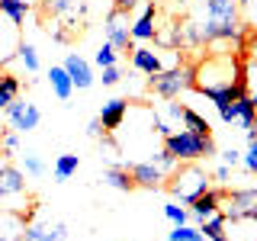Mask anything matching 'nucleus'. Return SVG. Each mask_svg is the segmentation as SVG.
Instances as JSON below:
<instances>
[{"instance_id": "nucleus-34", "label": "nucleus", "mask_w": 257, "mask_h": 241, "mask_svg": "<svg viewBox=\"0 0 257 241\" xmlns=\"http://www.w3.org/2000/svg\"><path fill=\"white\" fill-rule=\"evenodd\" d=\"M222 161H225V167H235L238 164V161H241V155H238V151H222Z\"/></svg>"}, {"instance_id": "nucleus-1", "label": "nucleus", "mask_w": 257, "mask_h": 241, "mask_svg": "<svg viewBox=\"0 0 257 241\" xmlns=\"http://www.w3.org/2000/svg\"><path fill=\"white\" fill-rule=\"evenodd\" d=\"M209 180H212V177H209V171L199 161H180V164L164 177V190L171 193V196H177L180 203H193L199 193H206L212 187Z\"/></svg>"}, {"instance_id": "nucleus-3", "label": "nucleus", "mask_w": 257, "mask_h": 241, "mask_svg": "<svg viewBox=\"0 0 257 241\" xmlns=\"http://www.w3.org/2000/svg\"><path fill=\"white\" fill-rule=\"evenodd\" d=\"M148 90L164 96V100H177L183 90H193V64H174V68H167V71L151 74Z\"/></svg>"}, {"instance_id": "nucleus-14", "label": "nucleus", "mask_w": 257, "mask_h": 241, "mask_svg": "<svg viewBox=\"0 0 257 241\" xmlns=\"http://www.w3.org/2000/svg\"><path fill=\"white\" fill-rule=\"evenodd\" d=\"M222 199H225V190H215V187H209L206 193H199L196 199H193V212L199 215V219H209V215H215L219 212V206H222Z\"/></svg>"}, {"instance_id": "nucleus-39", "label": "nucleus", "mask_w": 257, "mask_h": 241, "mask_svg": "<svg viewBox=\"0 0 257 241\" xmlns=\"http://www.w3.org/2000/svg\"><path fill=\"white\" fill-rule=\"evenodd\" d=\"M244 10H247V13H251L254 20H257V0H247V4H244Z\"/></svg>"}, {"instance_id": "nucleus-2", "label": "nucleus", "mask_w": 257, "mask_h": 241, "mask_svg": "<svg viewBox=\"0 0 257 241\" xmlns=\"http://www.w3.org/2000/svg\"><path fill=\"white\" fill-rule=\"evenodd\" d=\"M164 148L171 151L177 161H203V158H212L215 155V142L212 135L203 139V135H193V132H167L164 135Z\"/></svg>"}, {"instance_id": "nucleus-13", "label": "nucleus", "mask_w": 257, "mask_h": 241, "mask_svg": "<svg viewBox=\"0 0 257 241\" xmlns=\"http://www.w3.org/2000/svg\"><path fill=\"white\" fill-rule=\"evenodd\" d=\"M23 241H64V225L61 222H36L26 225V238Z\"/></svg>"}, {"instance_id": "nucleus-21", "label": "nucleus", "mask_w": 257, "mask_h": 241, "mask_svg": "<svg viewBox=\"0 0 257 241\" xmlns=\"http://www.w3.org/2000/svg\"><path fill=\"white\" fill-rule=\"evenodd\" d=\"M180 123L187 126V132H193V135H203V139H209V135H212V126H209L196 109H190V106L183 109V119H180Z\"/></svg>"}, {"instance_id": "nucleus-6", "label": "nucleus", "mask_w": 257, "mask_h": 241, "mask_svg": "<svg viewBox=\"0 0 257 241\" xmlns=\"http://www.w3.org/2000/svg\"><path fill=\"white\" fill-rule=\"evenodd\" d=\"M7 119H10V126L16 129V132H32V129H39V109L32 106V103H26V100H16L7 106Z\"/></svg>"}, {"instance_id": "nucleus-15", "label": "nucleus", "mask_w": 257, "mask_h": 241, "mask_svg": "<svg viewBox=\"0 0 257 241\" xmlns=\"http://www.w3.org/2000/svg\"><path fill=\"white\" fill-rule=\"evenodd\" d=\"M132 64L142 71V74H158V71H164V64H161V55L155 48H145V45H135L132 48Z\"/></svg>"}, {"instance_id": "nucleus-9", "label": "nucleus", "mask_w": 257, "mask_h": 241, "mask_svg": "<svg viewBox=\"0 0 257 241\" xmlns=\"http://www.w3.org/2000/svg\"><path fill=\"white\" fill-rule=\"evenodd\" d=\"M128 167V174H132V180H135V187H142V190H161L164 187V171L161 167H155L151 161H145V164H125Z\"/></svg>"}, {"instance_id": "nucleus-31", "label": "nucleus", "mask_w": 257, "mask_h": 241, "mask_svg": "<svg viewBox=\"0 0 257 241\" xmlns=\"http://www.w3.org/2000/svg\"><path fill=\"white\" fill-rule=\"evenodd\" d=\"M119 77H122V74H119V68H116V64H112V68H103V84H106V87L119 84Z\"/></svg>"}, {"instance_id": "nucleus-41", "label": "nucleus", "mask_w": 257, "mask_h": 241, "mask_svg": "<svg viewBox=\"0 0 257 241\" xmlns=\"http://www.w3.org/2000/svg\"><path fill=\"white\" fill-rule=\"evenodd\" d=\"M177 4H187V0H177Z\"/></svg>"}, {"instance_id": "nucleus-4", "label": "nucleus", "mask_w": 257, "mask_h": 241, "mask_svg": "<svg viewBox=\"0 0 257 241\" xmlns=\"http://www.w3.org/2000/svg\"><path fill=\"white\" fill-rule=\"evenodd\" d=\"M39 203H29L26 209L20 206H0V241H23L26 225L36 219Z\"/></svg>"}, {"instance_id": "nucleus-12", "label": "nucleus", "mask_w": 257, "mask_h": 241, "mask_svg": "<svg viewBox=\"0 0 257 241\" xmlns=\"http://www.w3.org/2000/svg\"><path fill=\"white\" fill-rule=\"evenodd\" d=\"M125 112H128V100H106L103 103V109H100V126H103V132L112 135L119 126H122V119H125Z\"/></svg>"}, {"instance_id": "nucleus-40", "label": "nucleus", "mask_w": 257, "mask_h": 241, "mask_svg": "<svg viewBox=\"0 0 257 241\" xmlns=\"http://www.w3.org/2000/svg\"><path fill=\"white\" fill-rule=\"evenodd\" d=\"M251 103H254V112H257V90H251Z\"/></svg>"}, {"instance_id": "nucleus-29", "label": "nucleus", "mask_w": 257, "mask_h": 241, "mask_svg": "<svg viewBox=\"0 0 257 241\" xmlns=\"http://www.w3.org/2000/svg\"><path fill=\"white\" fill-rule=\"evenodd\" d=\"M164 215H167V219H171L174 225H183V222H187V209H180V206H164Z\"/></svg>"}, {"instance_id": "nucleus-27", "label": "nucleus", "mask_w": 257, "mask_h": 241, "mask_svg": "<svg viewBox=\"0 0 257 241\" xmlns=\"http://www.w3.org/2000/svg\"><path fill=\"white\" fill-rule=\"evenodd\" d=\"M171 241H206L199 228H187V225H177L171 231Z\"/></svg>"}, {"instance_id": "nucleus-26", "label": "nucleus", "mask_w": 257, "mask_h": 241, "mask_svg": "<svg viewBox=\"0 0 257 241\" xmlns=\"http://www.w3.org/2000/svg\"><path fill=\"white\" fill-rule=\"evenodd\" d=\"M151 164H155V167H161L164 174H171L174 167L180 164V161H177V158H174V155H171L167 148H161V151H155V158H151Z\"/></svg>"}, {"instance_id": "nucleus-30", "label": "nucleus", "mask_w": 257, "mask_h": 241, "mask_svg": "<svg viewBox=\"0 0 257 241\" xmlns=\"http://www.w3.org/2000/svg\"><path fill=\"white\" fill-rule=\"evenodd\" d=\"M16 145H20V142H16L13 132H4V135H0V151H4V155H13Z\"/></svg>"}, {"instance_id": "nucleus-35", "label": "nucleus", "mask_w": 257, "mask_h": 241, "mask_svg": "<svg viewBox=\"0 0 257 241\" xmlns=\"http://www.w3.org/2000/svg\"><path fill=\"white\" fill-rule=\"evenodd\" d=\"M183 109H187V106H183V103H177V100L167 103V112H171L174 119H183Z\"/></svg>"}, {"instance_id": "nucleus-5", "label": "nucleus", "mask_w": 257, "mask_h": 241, "mask_svg": "<svg viewBox=\"0 0 257 241\" xmlns=\"http://www.w3.org/2000/svg\"><path fill=\"white\" fill-rule=\"evenodd\" d=\"M106 42L116 48V52H132L135 39H132V20H128L125 10H116L112 7L106 16Z\"/></svg>"}, {"instance_id": "nucleus-36", "label": "nucleus", "mask_w": 257, "mask_h": 241, "mask_svg": "<svg viewBox=\"0 0 257 241\" xmlns=\"http://www.w3.org/2000/svg\"><path fill=\"white\" fill-rule=\"evenodd\" d=\"M241 161H244V171H251V174H257V155H254V151H247V155L241 158Z\"/></svg>"}, {"instance_id": "nucleus-33", "label": "nucleus", "mask_w": 257, "mask_h": 241, "mask_svg": "<svg viewBox=\"0 0 257 241\" xmlns=\"http://www.w3.org/2000/svg\"><path fill=\"white\" fill-rule=\"evenodd\" d=\"M87 135H90V139H103V126H100V119H90V126H87Z\"/></svg>"}, {"instance_id": "nucleus-32", "label": "nucleus", "mask_w": 257, "mask_h": 241, "mask_svg": "<svg viewBox=\"0 0 257 241\" xmlns=\"http://www.w3.org/2000/svg\"><path fill=\"white\" fill-rule=\"evenodd\" d=\"M26 171H29L32 177H39V174L45 171V167H42V161H39L36 155H26Z\"/></svg>"}, {"instance_id": "nucleus-10", "label": "nucleus", "mask_w": 257, "mask_h": 241, "mask_svg": "<svg viewBox=\"0 0 257 241\" xmlns=\"http://www.w3.org/2000/svg\"><path fill=\"white\" fill-rule=\"evenodd\" d=\"M64 71H68V77H71V84L77 87V90H87V87L93 84V71H90V64H87L80 55H74L71 52L68 58H64V64H61Z\"/></svg>"}, {"instance_id": "nucleus-37", "label": "nucleus", "mask_w": 257, "mask_h": 241, "mask_svg": "<svg viewBox=\"0 0 257 241\" xmlns=\"http://www.w3.org/2000/svg\"><path fill=\"white\" fill-rule=\"evenodd\" d=\"M135 4H139V0H112V7H116V10H125V13H132Z\"/></svg>"}, {"instance_id": "nucleus-24", "label": "nucleus", "mask_w": 257, "mask_h": 241, "mask_svg": "<svg viewBox=\"0 0 257 241\" xmlns=\"http://www.w3.org/2000/svg\"><path fill=\"white\" fill-rule=\"evenodd\" d=\"M77 167H80V158L77 155H61L58 161H55V177H58V180H68Z\"/></svg>"}, {"instance_id": "nucleus-23", "label": "nucleus", "mask_w": 257, "mask_h": 241, "mask_svg": "<svg viewBox=\"0 0 257 241\" xmlns=\"http://www.w3.org/2000/svg\"><path fill=\"white\" fill-rule=\"evenodd\" d=\"M0 13L10 16L13 26H23V20H26V13H29V4L26 0H0Z\"/></svg>"}, {"instance_id": "nucleus-11", "label": "nucleus", "mask_w": 257, "mask_h": 241, "mask_svg": "<svg viewBox=\"0 0 257 241\" xmlns=\"http://www.w3.org/2000/svg\"><path fill=\"white\" fill-rule=\"evenodd\" d=\"M206 23H215V26L241 23L238 20V4L235 0H206Z\"/></svg>"}, {"instance_id": "nucleus-20", "label": "nucleus", "mask_w": 257, "mask_h": 241, "mask_svg": "<svg viewBox=\"0 0 257 241\" xmlns=\"http://www.w3.org/2000/svg\"><path fill=\"white\" fill-rule=\"evenodd\" d=\"M231 109H235V123H241L244 129H251V123L257 119L254 112V103H251V93H241L235 103H231Z\"/></svg>"}, {"instance_id": "nucleus-17", "label": "nucleus", "mask_w": 257, "mask_h": 241, "mask_svg": "<svg viewBox=\"0 0 257 241\" xmlns=\"http://www.w3.org/2000/svg\"><path fill=\"white\" fill-rule=\"evenodd\" d=\"M103 180H106L112 190H122V193L139 190V187H135V180H132V174H128V167H122V164L106 167V171H103Z\"/></svg>"}, {"instance_id": "nucleus-22", "label": "nucleus", "mask_w": 257, "mask_h": 241, "mask_svg": "<svg viewBox=\"0 0 257 241\" xmlns=\"http://www.w3.org/2000/svg\"><path fill=\"white\" fill-rule=\"evenodd\" d=\"M199 231H203V238H209V241H228L225 238V212L222 215L215 212V215H209V219H203V228Z\"/></svg>"}, {"instance_id": "nucleus-25", "label": "nucleus", "mask_w": 257, "mask_h": 241, "mask_svg": "<svg viewBox=\"0 0 257 241\" xmlns=\"http://www.w3.org/2000/svg\"><path fill=\"white\" fill-rule=\"evenodd\" d=\"M16 58L26 64V71H39V55H36V48H32L29 42H23L20 48H16Z\"/></svg>"}, {"instance_id": "nucleus-8", "label": "nucleus", "mask_w": 257, "mask_h": 241, "mask_svg": "<svg viewBox=\"0 0 257 241\" xmlns=\"http://www.w3.org/2000/svg\"><path fill=\"white\" fill-rule=\"evenodd\" d=\"M77 7H80V0H39V20H42V26L58 23V20L74 23L71 16H74Z\"/></svg>"}, {"instance_id": "nucleus-7", "label": "nucleus", "mask_w": 257, "mask_h": 241, "mask_svg": "<svg viewBox=\"0 0 257 241\" xmlns=\"http://www.w3.org/2000/svg\"><path fill=\"white\" fill-rule=\"evenodd\" d=\"M23 193H26V180H23V174L16 171L10 161L0 158V203H7V199H20Z\"/></svg>"}, {"instance_id": "nucleus-28", "label": "nucleus", "mask_w": 257, "mask_h": 241, "mask_svg": "<svg viewBox=\"0 0 257 241\" xmlns=\"http://www.w3.org/2000/svg\"><path fill=\"white\" fill-rule=\"evenodd\" d=\"M93 61L100 64V68H112V64H116V48H112L109 42H103L100 48H96V58Z\"/></svg>"}, {"instance_id": "nucleus-38", "label": "nucleus", "mask_w": 257, "mask_h": 241, "mask_svg": "<svg viewBox=\"0 0 257 241\" xmlns=\"http://www.w3.org/2000/svg\"><path fill=\"white\" fill-rule=\"evenodd\" d=\"M228 177H231V167H219V171H215V180H228Z\"/></svg>"}, {"instance_id": "nucleus-18", "label": "nucleus", "mask_w": 257, "mask_h": 241, "mask_svg": "<svg viewBox=\"0 0 257 241\" xmlns=\"http://www.w3.org/2000/svg\"><path fill=\"white\" fill-rule=\"evenodd\" d=\"M48 84H52V90L58 100H68L71 90H74V84H71V77H68V71L61 68V64H55L52 71H48Z\"/></svg>"}, {"instance_id": "nucleus-19", "label": "nucleus", "mask_w": 257, "mask_h": 241, "mask_svg": "<svg viewBox=\"0 0 257 241\" xmlns=\"http://www.w3.org/2000/svg\"><path fill=\"white\" fill-rule=\"evenodd\" d=\"M20 96V77L10 71H0V109H7Z\"/></svg>"}, {"instance_id": "nucleus-16", "label": "nucleus", "mask_w": 257, "mask_h": 241, "mask_svg": "<svg viewBox=\"0 0 257 241\" xmlns=\"http://www.w3.org/2000/svg\"><path fill=\"white\" fill-rule=\"evenodd\" d=\"M155 20H158V7L148 4L145 13L132 23V39L135 42H145V39H155Z\"/></svg>"}]
</instances>
